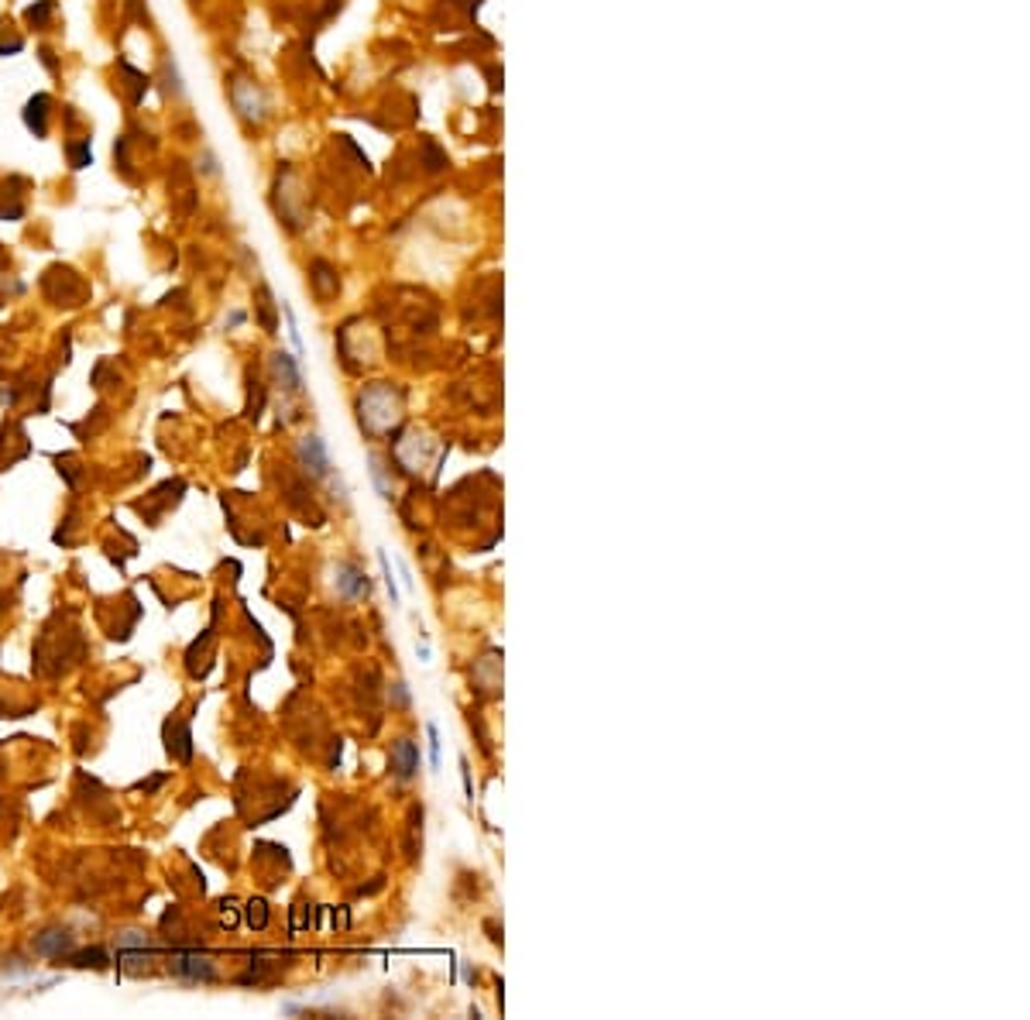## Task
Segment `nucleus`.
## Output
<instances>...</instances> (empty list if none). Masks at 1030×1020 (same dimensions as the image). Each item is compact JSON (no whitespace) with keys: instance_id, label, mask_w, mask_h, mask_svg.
Segmentation results:
<instances>
[{"instance_id":"f257e3e1","label":"nucleus","mask_w":1030,"mask_h":1020,"mask_svg":"<svg viewBox=\"0 0 1030 1020\" xmlns=\"http://www.w3.org/2000/svg\"><path fill=\"white\" fill-rule=\"evenodd\" d=\"M169 972L175 976V979H183V983H213V979H217V966H213V959L203 955L200 949H192V945H179V949H172Z\"/></svg>"},{"instance_id":"f03ea898","label":"nucleus","mask_w":1030,"mask_h":1020,"mask_svg":"<svg viewBox=\"0 0 1030 1020\" xmlns=\"http://www.w3.org/2000/svg\"><path fill=\"white\" fill-rule=\"evenodd\" d=\"M162 735H165V753L172 760L189 763L192 760V732H189V715H172L165 718L162 725Z\"/></svg>"},{"instance_id":"7ed1b4c3","label":"nucleus","mask_w":1030,"mask_h":1020,"mask_svg":"<svg viewBox=\"0 0 1030 1020\" xmlns=\"http://www.w3.org/2000/svg\"><path fill=\"white\" fill-rule=\"evenodd\" d=\"M76 949V934L69 928H45L32 938V951L38 959H66Z\"/></svg>"},{"instance_id":"20e7f679","label":"nucleus","mask_w":1030,"mask_h":1020,"mask_svg":"<svg viewBox=\"0 0 1030 1020\" xmlns=\"http://www.w3.org/2000/svg\"><path fill=\"white\" fill-rule=\"evenodd\" d=\"M337 591H341V598H368L371 594V581H368V574L360 571L358 564L343 560V564H337Z\"/></svg>"},{"instance_id":"39448f33","label":"nucleus","mask_w":1030,"mask_h":1020,"mask_svg":"<svg viewBox=\"0 0 1030 1020\" xmlns=\"http://www.w3.org/2000/svg\"><path fill=\"white\" fill-rule=\"evenodd\" d=\"M299 461H303V467L313 478H326L330 474V457H326V447L320 436H303L299 440Z\"/></svg>"},{"instance_id":"423d86ee","label":"nucleus","mask_w":1030,"mask_h":1020,"mask_svg":"<svg viewBox=\"0 0 1030 1020\" xmlns=\"http://www.w3.org/2000/svg\"><path fill=\"white\" fill-rule=\"evenodd\" d=\"M392 770L398 780H412L419 770V745L412 739H398L392 743Z\"/></svg>"},{"instance_id":"0eeeda50","label":"nucleus","mask_w":1030,"mask_h":1020,"mask_svg":"<svg viewBox=\"0 0 1030 1020\" xmlns=\"http://www.w3.org/2000/svg\"><path fill=\"white\" fill-rule=\"evenodd\" d=\"M24 124H28V131H32L34 138H45V135H49V97H45V93H38V97L28 100V107H24Z\"/></svg>"},{"instance_id":"6e6552de","label":"nucleus","mask_w":1030,"mask_h":1020,"mask_svg":"<svg viewBox=\"0 0 1030 1020\" xmlns=\"http://www.w3.org/2000/svg\"><path fill=\"white\" fill-rule=\"evenodd\" d=\"M62 962L72 969H97V972H100V969L110 966V955H107V949L93 945V949H83V951H69Z\"/></svg>"},{"instance_id":"1a4fd4ad","label":"nucleus","mask_w":1030,"mask_h":1020,"mask_svg":"<svg viewBox=\"0 0 1030 1020\" xmlns=\"http://www.w3.org/2000/svg\"><path fill=\"white\" fill-rule=\"evenodd\" d=\"M268 903L258 897V900H248L244 903V921H248V928H255V931H265L268 928Z\"/></svg>"},{"instance_id":"9d476101","label":"nucleus","mask_w":1030,"mask_h":1020,"mask_svg":"<svg viewBox=\"0 0 1030 1020\" xmlns=\"http://www.w3.org/2000/svg\"><path fill=\"white\" fill-rule=\"evenodd\" d=\"M275 375L278 379H286L289 385L286 388H292V392H299V385H303V379H299V371H295V361H292L289 354H275Z\"/></svg>"},{"instance_id":"9b49d317","label":"nucleus","mask_w":1030,"mask_h":1020,"mask_svg":"<svg viewBox=\"0 0 1030 1020\" xmlns=\"http://www.w3.org/2000/svg\"><path fill=\"white\" fill-rule=\"evenodd\" d=\"M426 735H429V763H433V770H436V766H440V732H436L433 722L426 725Z\"/></svg>"},{"instance_id":"f8f14e48","label":"nucleus","mask_w":1030,"mask_h":1020,"mask_svg":"<svg viewBox=\"0 0 1030 1020\" xmlns=\"http://www.w3.org/2000/svg\"><path fill=\"white\" fill-rule=\"evenodd\" d=\"M378 560H381V574H385V588H389V594H392V605H398V588H395V581H392V567H389V557L378 554Z\"/></svg>"},{"instance_id":"ddd939ff","label":"nucleus","mask_w":1030,"mask_h":1020,"mask_svg":"<svg viewBox=\"0 0 1030 1020\" xmlns=\"http://www.w3.org/2000/svg\"><path fill=\"white\" fill-rule=\"evenodd\" d=\"M49 14H52V0H45L42 7H28V11H24V18L32 21V24H42V21L49 18Z\"/></svg>"},{"instance_id":"4468645a","label":"nucleus","mask_w":1030,"mask_h":1020,"mask_svg":"<svg viewBox=\"0 0 1030 1020\" xmlns=\"http://www.w3.org/2000/svg\"><path fill=\"white\" fill-rule=\"evenodd\" d=\"M165 780H169V773H158V777H152V780H141V783H135V791H145V794H154V791H158V787H162Z\"/></svg>"},{"instance_id":"2eb2a0df","label":"nucleus","mask_w":1030,"mask_h":1020,"mask_svg":"<svg viewBox=\"0 0 1030 1020\" xmlns=\"http://www.w3.org/2000/svg\"><path fill=\"white\" fill-rule=\"evenodd\" d=\"M461 777H464V794H467V800H474V787H471V766H467V760H461Z\"/></svg>"}]
</instances>
